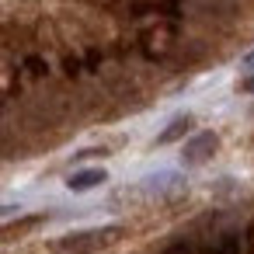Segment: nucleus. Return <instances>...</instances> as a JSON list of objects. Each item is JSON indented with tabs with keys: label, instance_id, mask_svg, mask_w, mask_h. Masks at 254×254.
<instances>
[{
	"label": "nucleus",
	"instance_id": "1",
	"mask_svg": "<svg viewBox=\"0 0 254 254\" xmlns=\"http://www.w3.org/2000/svg\"><path fill=\"white\" fill-rule=\"evenodd\" d=\"M115 237H119V226H101V230H77V233H66L63 240H56V251H66V254H94V251L108 247Z\"/></svg>",
	"mask_w": 254,
	"mask_h": 254
},
{
	"label": "nucleus",
	"instance_id": "3",
	"mask_svg": "<svg viewBox=\"0 0 254 254\" xmlns=\"http://www.w3.org/2000/svg\"><path fill=\"white\" fill-rule=\"evenodd\" d=\"M108 181V171L105 167H84V171H73L66 178V188L70 191H91V188H101Z\"/></svg>",
	"mask_w": 254,
	"mask_h": 254
},
{
	"label": "nucleus",
	"instance_id": "4",
	"mask_svg": "<svg viewBox=\"0 0 254 254\" xmlns=\"http://www.w3.org/2000/svg\"><path fill=\"white\" fill-rule=\"evenodd\" d=\"M143 188L153 191V195H167V191H181L185 188V178L178 171H157V174H150L143 181Z\"/></svg>",
	"mask_w": 254,
	"mask_h": 254
},
{
	"label": "nucleus",
	"instance_id": "6",
	"mask_svg": "<svg viewBox=\"0 0 254 254\" xmlns=\"http://www.w3.org/2000/svg\"><path fill=\"white\" fill-rule=\"evenodd\" d=\"M240 66H244V70H254V49H251V53L240 60Z\"/></svg>",
	"mask_w": 254,
	"mask_h": 254
},
{
	"label": "nucleus",
	"instance_id": "2",
	"mask_svg": "<svg viewBox=\"0 0 254 254\" xmlns=\"http://www.w3.org/2000/svg\"><path fill=\"white\" fill-rule=\"evenodd\" d=\"M219 150V136L216 132H195L188 143H185V150H181V164L185 167H202L205 160H212V153Z\"/></svg>",
	"mask_w": 254,
	"mask_h": 254
},
{
	"label": "nucleus",
	"instance_id": "8",
	"mask_svg": "<svg viewBox=\"0 0 254 254\" xmlns=\"http://www.w3.org/2000/svg\"><path fill=\"white\" fill-rule=\"evenodd\" d=\"M240 91H247V94H254V77H247V80H244V87H240Z\"/></svg>",
	"mask_w": 254,
	"mask_h": 254
},
{
	"label": "nucleus",
	"instance_id": "7",
	"mask_svg": "<svg viewBox=\"0 0 254 254\" xmlns=\"http://www.w3.org/2000/svg\"><path fill=\"white\" fill-rule=\"evenodd\" d=\"M18 212V205H0V219H7V216H14Z\"/></svg>",
	"mask_w": 254,
	"mask_h": 254
},
{
	"label": "nucleus",
	"instance_id": "5",
	"mask_svg": "<svg viewBox=\"0 0 254 254\" xmlns=\"http://www.w3.org/2000/svg\"><path fill=\"white\" fill-rule=\"evenodd\" d=\"M191 132V115H178V119H171L167 122V129L157 136V146H167V143H178L181 136H188Z\"/></svg>",
	"mask_w": 254,
	"mask_h": 254
}]
</instances>
